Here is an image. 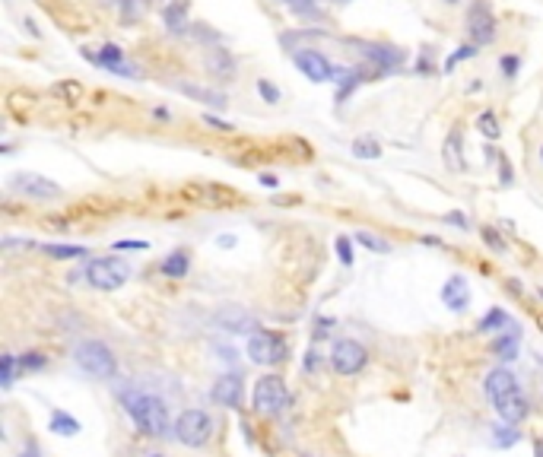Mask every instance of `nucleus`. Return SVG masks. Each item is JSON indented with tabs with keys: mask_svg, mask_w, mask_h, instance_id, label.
I'll return each instance as SVG.
<instances>
[{
	"mask_svg": "<svg viewBox=\"0 0 543 457\" xmlns=\"http://www.w3.org/2000/svg\"><path fill=\"white\" fill-rule=\"evenodd\" d=\"M486 397H490L493 410L502 416V422L515 426L527 416V400H525V391H521L518 378H515L508 368H493L486 375Z\"/></svg>",
	"mask_w": 543,
	"mask_h": 457,
	"instance_id": "nucleus-1",
	"label": "nucleus"
},
{
	"mask_svg": "<svg viewBox=\"0 0 543 457\" xmlns=\"http://www.w3.org/2000/svg\"><path fill=\"white\" fill-rule=\"evenodd\" d=\"M121 400H124V410L134 419V426L144 435H149V439H166L168 435L172 422H168V407L162 397L146 394V391H134L131 387V391L121 394Z\"/></svg>",
	"mask_w": 543,
	"mask_h": 457,
	"instance_id": "nucleus-2",
	"label": "nucleus"
},
{
	"mask_svg": "<svg viewBox=\"0 0 543 457\" xmlns=\"http://www.w3.org/2000/svg\"><path fill=\"white\" fill-rule=\"evenodd\" d=\"M83 276L92 289L112 292V289H121V286L131 279V267H127V261H121V257H96V261L86 264Z\"/></svg>",
	"mask_w": 543,
	"mask_h": 457,
	"instance_id": "nucleus-3",
	"label": "nucleus"
},
{
	"mask_svg": "<svg viewBox=\"0 0 543 457\" xmlns=\"http://www.w3.org/2000/svg\"><path fill=\"white\" fill-rule=\"evenodd\" d=\"M73 359H77V365L83 368L86 375H92V378H112V375L118 372V359H114V353L108 350L102 340H86V343H80L77 350H73Z\"/></svg>",
	"mask_w": 543,
	"mask_h": 457,
	"instance_id": "nucleus-4",
	"label": "nucleus"
},
{
	"mask_svg": "<svg viewBox=\"0 0 543 457\" xmlns=\"http://www.w3.org/2000/svg\"><path fill=\"white\" fill-rule=\"evenodd\" d=\"M251 404H254V413H261V416H280V413H286V407H289V387L283 385V378H276V375H264V378L254 385Z\"/></svg>",
	"mask_w": 543,
	"mask_h": 457,
	"instance_id": "nucleus-5",
	"label": "nucleus"
},
{
	"mask_svg": "<svg viewBox=\"0 0 543 457\" xmlns=\"http://www.w3.org/2000/svg\"><path fill=\"white\" fill-rule=\"evenodd\" d=\"M213 416L203 413V410H185L175 422V439L188 448H203L210 439H213Z\"/></svg>",
	"mask_w": 543,
	"mask_h": 457,
	"instance_id": "nucleus-6",
	"label": "nucleus"
},
{
	"mask_svg": "<svg viewBox=\"0 0 543 457\" xmlns=\"http://www.w3.org/2000/svg\"><path fill=\"white\" fill-rule=\"evenodd\" d=\"M283 353H286V346H283V340L276 337V333L254 330L248 337V359L254 365H276V362H283Z\"/></svg>",
	"mask_w": 543,
	"mask_h": 457,
	"instance_id": "nucleus-7",
	"label": "nucleus"
},
{
	"mask_svg": "<svg viewBox=\"0 0 543 457\" xmlns=\"http://www.w3.org/2000/svg\"><path fill=\"white\" fill-rule=\"evenodd\" d=\"M365 362H369V353L356 340H337L334 350H330V365H334L337 375H356L362 372Z\"/></svg>",
	"mask_w": 543,
	"mask_h": 457,
	"instance_id": "nucleus-8",
	"label": "nucleus"
},
{
	"mask_svg": "<svg viewBox=\"0 0 543 457\" xmlns=\"http://www.w3.org/2000/svg\"><path fill=\"white\" fill-rule=\"evenodd\" d=\"M293 60L311 83H330V80H337V67L321 51H315V48H299Z\"/></svg>",
	"mask_w": 543,
	"mask_h": 457,
	"instance_id": "nucleus-9",
	"label": "nucleus"
},
{
	"mask_svg": "<svg viewBox=\"0 0 543 457\" xmlns=\"http://www.w3.org/2000/svg\"><path fill=\"white\" fill-rule=\"evenodd\" d=\"M213 400L220 407H229V410H239L242 400H245V385H242L239 375H222L220 381L213 385Z\"/></svg>",
	"mask_w": 543,
	"mask_h": 457,
	"instance_id": "nucleus-10",
	"label": "nucleus"
},
{
	"mask_svg": "<svg viewBox=\"0 0 543 457\" xmlns=\"http://www.w3.org/2000/svg\"><path fill=\"white\" fill-rule=\"evenodd\" d=\"M467 32H471L473 45H490L495 38V19L483 4H477L471 10V16H467Z\"/></svg>",
	"mask_w": 543,
	"mask_h": 457,
	"instance_id": "nucleus-11",
	"label": "nucleus"
},
{
	"mask_svg": "<svg viewBox=\"0 0 543 457\" xmlns=\"http://www.w3.org/2000/svg\"><path fill=\"white\" fill-rule=\"evenodd\" d=\"M13 188L26 197H58L60 194V188L51 178L36 175V172H19L16 178H13Z\"/></svg>",
	"mask_w": 543,
	"mask_h": 457,
	"instance_id": "nucleus-12",
	"label": "nucleus"
},
{
	"mask_svg": "<svg viewBox=\"0 0 543 457\" xmlns=\"http://www.w3.org/2000/svg\"><path fill=\"white\" fill-rule=\"evenodd\" d=\"M216 327H220V330H229V333H251V330H257L254 318H251L242 305H226V308L216 311Z\"/></svg>",
	"mask_w": 543,
	"mask_h": 457,
	"instance_id": "nucleus-13",
	"label": "nucleus"
},
{
	"mask_svg": "<svg viewBox=\"0 0 543 457\" xmlns=\"http://www.w3.org/2000/svg\"><path fill=\"white\" fill-rule=\"evenodd\" d=\"M442 302L448 305L451 311H464L471 305V286H467L464 276H451L448 283L442 286Z\"/></svg>",
	"mask_w": 543,
	"mask_h": 457,
	"instance_id": "nucleus-14",
	"label": "nucleus"
},
{
	"mask_svg": "<svg viewBox=\"0 0 543 457\" xmlns=\"http://www.w3.org/2000/svg\"><path fill=\"white\" fill-rule=\"evenodd\" d=\"M359 48H362V54L369 60H375V64H382V70H391V67H397L400 60H404V54L397 51V48H388V45H375V42H359Z\"/></svg>",
	"mask_w": 543,
	"mask_h": 457,
	"instance_id": "nucleus-15",
	"label": "nucleus"
},
{
	"mask_svg": "<svg viewBox=\"0 0 543 457\" xmlns=\"http://www.w3.org/2000/svg\"><path fill=\"white\" fill-rule=\"evenodd\" d=\"M203 64H207V70L213 73V77H220V80H232V73H235V60H232V54L222 51V48H213V51H207Z\"/></svg>",
	"mask_w": 543,
	"mask_h": 457,
	"instance_id": "nucleus-16",
	"label": "nucleus"
},
{
	"mask_svg": "<svg viewBox=\"0 0 543 457\" xmlns=\"http://www.w3.org/2000/svg\"><path fill=\"white\" fill-rule=\"evenodd\" d=\"M86 58H90V60H96V64H99V67H105V70H114V67H121V64H124V51H121L118 45H112V42H108V45H102L96 54H92V51H86Z\"/></svg>",
	"mask_w": 543,
	"mask_h": 457,
	"instance_id": "nucleus-17",
	"label": "nucleus"
},
{
	"mask_svg": "<svg viewBox=\"0 0 543 457\" xmlns=\"http://www.w3.org/2000/svg\"><path fill=\"white\" fill-rule=\"evenodd\" d=\"M162 19H166V26L172 32H185L188 29V0H172L166 6V13H162Z\"/></svg>",
	"mask_w": 543,
	"mask_h": 457,
	"instance_id": "nucleus-18",
	"label": "nucleus"
},
{
	"mask_svg": "<svg viewBox=\"0 0 543 457\" xmlns=\"http://www.w3.org/2000/svg\"><path fill=\"white\" fill-rule=\"evenodd\" d=\"M185 95H191V99L203 102V105H213V108H226V95L213 92V90H203V86H194V83H181L178 86Z\"/></svg>",
	"mask_w": 543,
	"mask_h": 457,
	"instance_id": "nucleus-19",
	"label": "nucleus"
},
{
	"mask_svg": "<svg viewBox=\"0 0 543 457\" xmlns=\"http://www.w3.org/2000/svg\"><path fill=\"white\" fill-rule=\"evenodd\" d=\"M188 267H191V261H188V251H172V254L162 261V274L172 276V279H181L188 274Z\"/></svg>",
	"mask_w": 543,
	"mask_h": 457,
	"instance_id": "nucleus-20",
	"label": "nucleus"
},
{
	"mask_svg": "<svg viewBox=\"0 0 543 457\" xmlns=\"http://www.w3.org/2000/svg\"><path fill=\"white\" fill-rule=\"evenodd\" d=\"M48 429H51V432H58V435H64V439H70V435L80 432V422L73 419V416H67L64 410H51Z\"/></svg>",
	"mask_w": 543,
	"mask_h": 457,
	"instance_id": "nucleus-21",
	"label": "nucleus"
},
{
	"mask_svg": "<svg viewBox=\"0 0 543 457\" xmlns=\"http://www.w3.org/2000/svg\"><path fill=\"white\" fill-rule=\"evenodd\" d=\"M518 340H521L518 330L505 333V337H499V340L493 343V353H495L499 359H508V362H512V359H518Z\"/></svg>",
	"mask_w": 543,
	"mask_h": 457,
	"instance_id": "nucleus-22",
	"label": "nucleus"
},
{
	"mask_svg": "<svg viewBox=\"0 0 543 457\" xmlns=\"http://www.w3.org/2000/svg\"><path fill=\"white\" fill-rule=\"evenodd\" d=\"M45 254L54 257V261H70V257H83L86 248L83 244H45Z\"/></svg>",
	"mask_w": 543,
	"mask_h": 457,
	"instance_id": "nucleus-23",
	"label": "nucleus"
},
{
	"mask_svg": "<svg viewBox=\"0 0 543 457\" xmlns=\"http://www.w3.org/2000/svg\"><path fill=\"white\" fill-rule=\"evenodd\" d=\"M445 166L451 168H464V159H461V134H451L445 140Z\"/></svg>",
	"mask_w": 543,
	"mask_h": 457,
	"instance_id": "nucleus-24",
	"label": "nucleus"
},
{
	"mask_svg": "<svg viewBox=\"0 0 543 457\" xmlns=\"http://www.w3.org/2000/svg\"><path fill=\"white\" fill-rule=\"evenodd\" d=\"M353 153H356L359 159H378V156H382V143L372 140V137H359V140H353Z\"/></svg>",
	"mask_w": 543,
	"mask_h": 457,
	"instance_id": "nucleus-25",
	"label": "nucleus"
},
{
	"mask_svg": "<svg viewBox=\"0 0 543 457\" xmlns=\"http://www.w3.org/2000/svg\"><path fill=\"white\" fill-rule=\"evenodd\" d=\"M149 0H121V19L124 23H137V19H144Z\"/></svg>",
	"mask_w": 543,
	"mask_h": 457,
	"instance_id": "nucleus-26",
	"label": "nucleus"
},
{
	"mask_svg": "<svg viewBox=\"0 0 543 457\" xmlns=\"http://www.w3.org/2000/svg\"><path fill=\"white\" fill-rule=\"evenodd\" d=\"M499 327H505V330H508V327H518V324H512V321H508V315H505V311H502V308H493L490 315H486L483 321H480V330H483V333L499 330Z\"/></svg>",
	"mask_w": 543,
	"mask_h": 457,
	"instance_id": "nucleus-27",
	"label": "nucleus"
},
{
	"mask_svg": "<svg viewBox=\"0 0 543 457\" xmlns=\"http://www.w3.org/2000/svg\"><path fill=\"white\" fill-rule=\"evenodd\" d=\"M518 439H521V435L515 432V426H508V422H505V426H495L493 429V445L495 448H512Z\"/></svg>",
	"mask_w": 543,
	"mask_h": 457,
	"instance_id": "nucleus-28",
	"label": "nucleus"
},
{
	"mask_svg": "<svg viewBox=\"0 0 543 457\" xmlns=\"http://www.w3.org/2000/svg\"><path fill=\"white\" fill-rule=\"evenodd\" d=\"M477 127H480V134L483 137H490V140H499V134H502V127H499V121H495V114L493 112H483L477 118Z\"/></svg>",
	"mask_w": 543,
	"mask_h": 457,
	"instance_id": "nucleus-29",
	"label": "nucleus"
},
{
	"mask_svg": "<svg viewBox=\"0 0 543 457\" xmlns=\"http://www.w3.org/2000/svg\"><path fill=\"white\" fill-rule=\"evenodd\" d=\"M16 365H19V359L13 356V353L0 356V385H4V387H10V385H13V375H16Z\"/></svg>",
	"mask_w": 543,
	"mask_h": 457,
	"instance_id": "nucleus-30",
	"label": "nucleus"
},
{
	"mask_svg": "<svg viewBox=\"0 0 543 457\" xmlns=\"http://www.w3.org/2000/svg\"><path fill=\"white\" fill-rule=\"evenodd\" d=\"M54 92H58L64 102H80V95H83V86H80L77 80H64V83L54 86Z\"/></svg>",
	"mask_w": 543,
	"mask_h": 457,
	"instance_id": "nucleus-31",
	"label": "nucleus"
},
{
	"mask_svg": "<svg viewBox=\"0 0 543 457\" xmlns=\"http://www.w3.org/2000/svg\"><path fill=\"white\" fill-rule=\"evenodd\" d=\"M473 54H477V45H461L458 51H451V54H448V60H445V73H451L454 67L461 64V60L473 58Z\"/></svg>",
	"mask_w": 543,
	"mask_h": 457,
	"instance_id": "nucleus-32",
	"label": "nucleus"
},
{
	"mask_svg": "<svg viewBox=\"0 0 543 457\" xmlns=\"http://www.w3.org/2000/svg\"><path fill=\"white\" fill-rule=\"evenodd\" d=\"M337 83H340V90H337V99H346L350 95V90L359 83V73L356 70H337Z\"/></svg>",
	"mask_w": 543,
	"mask_h": 457,
	"instance_id": "nucleus-33",
	"label": "nucleus"
},
{
	"mask_svg": "<svg viewBox=\"0 0 543 457\" xmlns=\"http://www.w3.org/2000/svg\"><path fill=\"white\" fill-rule=\"evenodd\" d=\"M356 242L365 244V248H372V251H378V254H388V251H391V244L385 242V238L369 235V232H356Z\"/></svg>",
	"mask_w": 543,
	"mask_h": 457,
	"instance_id": "nucleus-34",
	"label": "nucleus"
},
{
	"mask_svg": "<svg viewBox=\"0 0 543 457\" xmlns=\"http://www.w3.org/2000/svg\"><path fill=\"white\" fill-rule=\"evenodd\" d=\"M257 92H261V99L267 102V105H276V102H280V90H276L274 83H267V80H257Z\"/></svg>",
	"mask_w": 543,
	"mask_h": 457,
	"instance_id": "nucleus-35",
	"label": "nucleus"
},
{
	"mask_svg": "<svg viewBox=\"0 0 543 457\" xmlns=\"http://www.w3.org/2000/svg\"><path fill=\"white\" fill-rule=\"evenodd\" d=\"M499 67H502V73H505V77H515V73H518V67H521V58H518V54H505V58L499 60Z\"/></svg>",
	"mask_w": 543,
	"mask_h": 457,
	"instance_id": "nucleus-36",
	"label": "nucleus"
},
{
	"mask_svg": "<svg viewBox=\"0 0 543 457\" xmlns=\"http://www.w3.org/2000/svg\"><path fill=\"white\" fill-rule=\"evenodd\" d=\"M337 254H340V264H346V267L353 264V244H350V238L346 235L337 238Z\"/></svg>",
	"mask_w": 543,
	"mask_h": 457,
	"instance_id": "nucleus-37",
	"label": "nucleus"
},
{
	"mask_svg": "<svg viewBox=\"0 0 543 457\" xmlns=\"http://www.w3.org/2000/svg\"><path fill=\"white\" fill-rule=\"evenodd\" d=\"M19 365L23 368H45V356L42 353H26V356L19 359Z\"/></svg>",
	"mask_w": 543,
	"mask_h": 457,
	"instance_id": "nucleus-38",
	"label": "nucleus"
},
{
	"mask_svg": "<svg viewBox=\"0 0 543 457\" xmlns=\"http://www.w3.org/2000/svg\"><path fill=\"white\" fill-rule=\"evenodd\" d=\"M445 222H448V226H458V229H467V226H471V220H467L464 213H458V210L445 213Z\"/></svg>",
	"mask_w": 543,
	"mask_h": 457,
	"instance_id": "nucleus-39",
	"label": "nucleus"
},
{
	"mask_svg": "<svg viewBox=\"0 0 543 457\" xmlns=\"http://www.w3.org/2000/svg\"><path fill=\"white\" fill-rule=\"evenodd\" d=\"M146 242H114V251H144Z\"/></svg>",
	"mask_w": 543,
	"mask_h": 457,
	"instance_id": "nucleus-40",
	"label": "nucleus"
},
{
	"mask_svg": "<svg viewBox=\"0 0 543 457\" xmlns=\"http://www.w3.org/2000/svg\"><path fill=\"white\" fill-rule=\"evenodd\" d=\"M203 121H207L213 131H232V124H226V121H220V118H213V114H203Z\"/></svg>",
	"mask_w": 543,
	"mask_h": 457,
	"instance_id": "nucleus-41",
	"label": "nucleus"
},
{
	"mask_svg": "<svg viewBox=\"0 0 543 457\" xmlns=\"http://www.w3.org/2000/svg\"><path fill=\"white\" fill-rule=\"evenodd\" d=\"M483 238H486V242H490V244H493V248H495V251H502V242H499V235H495V232H493V229H483Z\"/></svg>",
	"mask_w": 543,
	"mask_h": 457,
	"instance_id": "nucleus-42",
	"label": "nucleus"
},
{
	"mask_svg": "<svg viewBox=\"0 0 543 457\" xmlns=\"http://www.w3.org/2000/svg\"><path fill=\"white\" fill-rule=\"evenodd\" d=\"M261 184H264V188H280V178H276V175H270V172H264Z\"/></svg>",
	"mask_w": 543,
	"mask_h": 457,
	"instance_id": "nucleus-43",
	"label": "nucleus"
},
{
	"mask_svg": "<svg viewBox=\"0 0 543 457\" xmlns=\"http://www.w3.org/2000/svg\"><path fill=\"white\" fill-rule=\"evenodd\" d=\"M216 244L220 248H235V235H216Z\"/></svg>",
	"mask_w": 543,
	"mask_h": 457,
	"instance_id": "nucleus-44",
	"label": "nucleus"
},
{
	"mask_svg": "<svg viewBox=\"0 0 543 457\" xmlns=\"http://www.w3.org/2000/svg\"><path fill=\"white\" fill-rule=\"evenodd\" d=\"M289 4H293L296 10H305V6H311V0H289Z\"/></svg>",
	"mask_w": 543,
	"mask_h": 457,
	"instance_id": "nucleus-45",
	"label": "nucleus"
},
{
	"mask_svg": "<svg viewBox=\"0 0 543 457\" xmlns=\"http://www.w3.org/2000/svg\"><path fill=\"white\" fill-rule=\"evenodd\" d=\"M19 457H42V454H38V451H36V448H26V451H23V454H19Z\"/></svg>",
	"mask_w": 543,
	"mask_h": 457,
	"instance_id": "nucleus-46",
	"label": "nucleus"
},
{
	"mask_svg": "<svg viewBox=\"0 0 543 457\" xmlns=\"http://www.w3.org/2000/svg\"><path fill=\"white\" fill-rule=\"evenodd\" d=\"M537 457H543V439H537Z\"/></svg>",
	"mask_w": 543,
	"mask_h": 457,
	"instance_id": "nucleus-47",
	"label": "nucleus"
},
{
	"mask_svg": "<svg viewBox=\"0 0 543 457\" xmlns=\"http://www.w3.org/2000/svg\"><path fill=\"white\" fill-rule=\"evenodd\" d=\"M537 327H540V330H543V315H537Z\"/></svg>",
	"mask_w": 543,
	"mask_h": 457,
	"instance_id": "nucleus-48",
	"label": "nucleus"
},
{
	"mask_svg": "<svg viewBox=\"0 0 543 457\" xmlns=\"http://www.w3.org/2000/svg\"><path fill=\"white\" fill-rule=\"evenodd\" d=\"M445 4H458V0H445Z\"/></svg>",
	"mask_w": 543,
	"mask_h": 457,
	"instance_id": "nucleus-49",
	"label": "nucleus"
},
{
	"mask_svg": "<svg viewBox=\"0 0 543 457\" xmlns=\"http://www.w3.org/2000/svg\"><path fill=\"white\" fill-rule=\"evenodd\" d=\"M540 162H543V146H540Z\"/></svg>",
	"mask_w": 543,
	"mask_h": 457,
	"instance_id": "nucleus-50",
	"label": "nucleus"
},
{
	"mask_svg": "<svg viewBox=\"0 0 543 457\" xmlns=\"http://www.w3.org/2000/svg\"><path fill=\"white\" fill-rule=\"evenodd\" d=\"M149 457H162V454H149Z\"/></svg>",
	"mask_w": 543,
	"mask_h": 457,
	"instance_id": "nucleus-51",
	"label": "nucleus"
}]
</instances>
